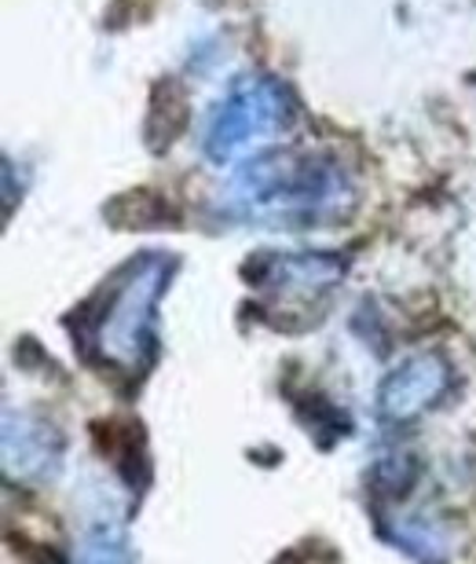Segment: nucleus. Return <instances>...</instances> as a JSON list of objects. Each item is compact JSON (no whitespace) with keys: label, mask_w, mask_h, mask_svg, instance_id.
<instances>
[{"label":"nucleus","mask_w":476,"mask_h":564,"mask_svg":"<svg viewBox=\"0 0 476 564\" xmlns=\"http://www.w3.org/2000/svg\"><path fill=\"white\" fill-rule=\"evenodd\" d=\"M71 564H136V557L118 524H96L77 543Z\"/></svg>","instance_id":"6e6552de"},{"label":"nucleus","mask_w":476,"mask_h":564,"mask_svg":"<svg viewBox=\"0 0 476 564\" xmlns=\"http://www.w3.org/2000/svg\"><path fill=\"white\" fill-rule=\"evenodd\" d=\"M353 202L345 169L326 154L275 151L253 158L228 187V213L253 224H323Z\"/></svg>","instance_id":"f257e3e1"},{"label":"nucleus","mask_w":476,"mask_h":564,"mask_svg":"<svg viewBox=\"0 0 476 564\" xmlns=\"http://www.w3.org/2000/svg\"><path fill=\"white\" fill-rule=\"evenodd\" d=\"M342 261L331 253H298V257H264L249 279L271 297L282 301H312L342 279Z\"/></svg>","instance_id":"423d86ee"},{"label":"nucleus","mask_w":476,"mask_h":564,"mask_svg":"<svg viewBox=\"0 0 476 564\" xmlns=\"http://www.w3.org/2000/svg\"><path fill=\"white\" fill-rule=\"evenodd\" d=\"M290 93L271 77H246L231 88V96L213 110L206 129V154L213 162H231L249 147L264 143L286 126Z\"/></svg>","instance_id":"7ed1b4c3"},{"label":"nucleus","mask_w":476,"mask_h":564,"mask_svg":"<svg viewBox=\"0 0 476 564\" xmlns=\"http://www.w3.org/2000/svg\"><path fill=\"white\" fill-rule=\"evenodd\" d=\"M455 370L440 352H418L403 359L378 389V411L389 422H411L422 411L436 408L451 392Z\"/></svg>","instance_id":"20e7f679"},{"label":"nucleus","mask_w":476,"mask_h":564,"mask_svg":"<svg viewBox=\"0 0 476 564\" xmlns=\"http://www.w3.org/2000/svg\"><path fill=\"white\" fill-rule=\"evenodd\" d=\"M66 444L48 422L30 414H4V473L22 484H44L60 477Z\"/></svg>","instance_id":"39448f33"},{"label":"nucleus","mask_w":476,"mask_h":564,"mask_svg":"<svg viewBox=\"0 0 476 564\" xmlns=\"http://www.w3.org/2000/svg\"><path fill=\"white\" fill-rule=\"evenodd\" d=\"M275 564H301V561H298V557H293V554H286V557H279Z\"/></svg>","instance_id":"9d476101"},{"label":"nucleus","mask_w":476,"mask_h":564,"mask_svg":"<svg viewBox=\"0 0 476 564\" xmlns=\"http://www.w3.org/2000/svg\"><path fill=\"white\" fill-rule=\"evenodd\" d=\"M414 477H418V469L407 455H389L374 466V488L385 491L389 499H396V495H403L407 488H411Z\"/></svg>","instance_id":"1a4fd4ad"},{"label":"nucleus","mask_w":476,"mask_h":564,"mask_svg":"<svg viewBox=\"0 0 476 564\" xmlns=\"http://www.w3.org/2000/svg\"><path fill=\"white\" fill-rule=\"evenodd\" d=\"M173 261L165 253H143L85 304L77 315V345L104 370H140L154 352V308Z\"/></svg>","instance_id":"f03ea898"},{"label":"nucleus","mask_w":476,"mask_h":564,"mask_svg":"<svg viewBox=\"0 0 476 564\" xmlns=\"http://www.w3.org/2000/svg\"><path fill=\"white\" fill-rule=\"evenodd\" d=\"M378 528L396 550H403V554L414 557L418 564H447V539L433 521H425L422 513H411V517L378 513Z\"/></svg>","instance_id":"0eeeda50"}]
</instances>
